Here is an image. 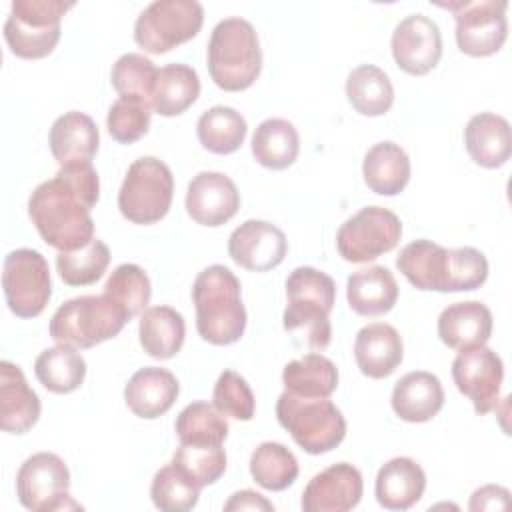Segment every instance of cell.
I'll list each match as a JSON object with an SVG mask.
<instances>
[{
  "label": "cell",
  "instance_id": "f546056e",
  "mask_svg": "<svg viewBox=\"0 0 512 512\" xmlns=\"http://www.w3.org/2000/svg\"><path fill=\"white\" fill-rule=\"evenodd\" d=\"M138 336L144 352L158 360L174 358L186 336V324L172 306H152L140 314Z\"/></svg>",
  "mask_w": 512,
  "mask_h": 512
},
{
  "label": "cell",
  "instance_id": "b9f144b4",
  "mask_svg": "<svg viewBox=\"0 0 512 512\" xmlns=\"http://www.w3.org/2000/svg\"><path fill=\"white\" fill-rule=\"evenodd\" d=\"M112 86L122 98H140L152 104V90L158 78L154 62L142 54H122L112 66Z\"/></svg>",
  "mask_w": 512,
  "mask_h": 512
},
{
  "label": "cell",
  "instance_id": "5bb4252c",
  "mask_svg": "<svg viewBox=\"0 0 512 512\" xmlns=\"http://www.w3.org/2000/svg\"><path fill=\"white\" fill-rule=\"evenodd\" d=\"M444 8L454 12L456 44L468 56H490L498 52L508 36L506 0L448 2Z\"/></svg>",
  "mask_w": 512,
  "mask_h": 512
},
{
  "label": "cell",
  "instance_id": "cb8c5ba5",
  "mask_svg": "<svg viewBox=\"0 0 512 512\" xmlns=\"http://www.w3.org/2000/svg\"><path fill=\"white\" fill-rule=\"evenodd\" d=\"M392 410L406 422H428L444 406V388L432 372L414 370L404 374L392 390Z\"/></svg>",
  "mask_w": 512,
  "mask_h": 512
},
{
  "label": "cell",
  "instance_id": "7c38bea8",
  "mask_svg": "<svg viewBox=\"0 0 512 512\" xmlns=\"http://www.w3.org/2000/svg\"><path fill=\"white\" fill-rule=\"evenodd\" d=\"M2 288L10 312L18 318H34L42 314L52 296L46 258L32 248L12 250L4 258Z\"/></svg>",
  "mask_w": 512,
  "mask_h": 512
},
{
  "label": "cell",
  "instance_id": "8d00e7d4",
  "mask_svg": "<svg viewBox=\"0 0 512 512\" xmlns=\"http://www.w3.org/2000/svg\"><path fill=\"white\" fill-rule=\"evenodd\" d=\"M296 456L280 442H262L250 456V474L264 490L280 492L298 478Z\"/></svg>",
  "mask_w": 512,
  "mask_h": 512
},
{
  "label": "cell",
  "instance_id": "d6986e66",
  "mask_svg": "<svg viewBox=\"0 0 512 512\" xmlns=\"http://www.w3.org/2000/svg\"><path fill=\"white\" fill-rule=\"evenodd\" d=\"M240 208V192L222 172H198L186 190V212L202 226H222Z\"/></svg>",
  "mask_w": 512,
  "mask_h": 512
},
{
  "label": "cell",
  "instance_id": "52a82bcc",
  "mask_svg": "<svg viewBox=\"0 0 512 512\" xmlns=\"http://www.w3.org/2000/svg\"><path fill=\"white\" fill-rule=\"evenodd\" d=\"M126 322L128 318L124 312L104 294L78 296L56 308L48 330L50 338L58 344L92 348L104 340L114 338Z\"/></svg>",
  "mask_w": 512,
  "mask_h": 512
},
{
  "label": "cell",
  "instance_id": "9c48e42d",
  "mask_svg": "<svg viewBox=\"0 0 512 512\" xmlns=\"http://www.w3.org/2000/svg\"><path fill=\"white\" fill-rule=\"evenodd\" d=\"M174 198V176L160 158L142 156L128 166L118 192L122 216L134 224L162 220Z\"/></svg>",
  "mask_w": 512,
  "mask_h": 512
},
{
  "label": "cell",
  "instance_id": "f6af8a7d",
  "mask_svg": "<svg viewBox=\"0 0 512 512\" xmlns=\"http://www.w3.org/2000/svg\"><path fill=\"white\" fill-rule=\"evenodd\" d=\"M212 400H214V406L224 416L244 420V422L252 420L254 410H256V400H254L252 388L234 370H224L218 376V380L214 384Z\"/></svg>",
  "mask_w": 512,
  "mask_h": 512
},
{
  "label": "cell",
  "instance_id": "836d02e7",
  "mask_svg": "<svg viewBox=\"0 0 512 512\" xmlns=\"http://www.w3.org/2000/svg\"><path fill=\"white\" fill-rule=\"evenodd\" d=\"M34 372L46 390L54 394H68L82 386L86 376V362L74 346L56 344L38 354Z\"/></svg>",
  "mask_w": 512,
  "mask_h": 512
},
{
  "label": "cell",
  "instance_id": "74e56055",
  "mask_svg": "<svg viewBox=\"0 0 512 512\" xmlns=\"http://www.w3.org/2000/svg\"><path fill=\"white\" fill-rule=\"evenodd\" d=\"M174 430L180 444L216 446L226 440L230 428L224 414L214 404L192 402L178 414Z\"/></svg>",
  "mask_w": 512,
  "mask_h": 512
},
{
  "label": "cell",
  "instance_id": "8fae6325",
  "mask_svg": "<svg viewBox=\"0 0 512 512\" xmlns=\"http://www.w3.org/2000/svg\"><path fill=\"white\" fill-rule=\"evenodd\" d=\"M70 472L64 460L52 452H36L26 458L16 474V494L32 512L82 510L68 494Z\"/></svg>",
  "mask_w": 512,
  "mask_h": 512
},
{
  "label": "cell",
  "instance_id": "603a6c76",
  "mask_svg": "<svg viewBox=\"0 0 512 512\" xmlns=\"http://www.w3.org/2000/svg\"><path fill=\"white\" fill-rule=\"evenodd\" d=\"M492 334V312L478 300L454 302L438 316V336L454 350L482 346Z\"/></svg>",
  "mask_w": 512,
  "mask_h": 512
},
{
  "label": "cell",
  "instance_id": "d6a6232c",
  "mask_svg": "<svg viewBox=\"0 0 512 512\" xmlns=\"http://www.w3.org/2000/svg\"><path fill=\"white\" fill-rule=\"evenodd\" d=\"M200 94V78L188 64H166L158 70L152 90V108L160 116H178L186 112Z\"/></svg>",
  "mask_w": 512,
  "mask_h": 512
},
{
  "label": "cell",
  "instance_id": "484cf974",
  "mask_svg": "<svg viewBox=\"0 0 512 512\" xmlns=\"http://www.w3.org/2000/svg\"><path fill=\"white\" fill-rule=\"evenodd\" d=\"M98 144L100 132L96 122L78 110L58 116L48 134L50 152L60 166L78 160L92 162L94 154L98 152Z\"/></svg>",
  "mask_w": 512,
  "mask_h": 512
},
{
  "label": "cell",
  "instance_id": "d4e9b609",
  "mask_svg": "<svg viewBox=\"0 0 512 512\" xmlns=\"http://www.w3.org/2000/svg\"><path fill=\"white\" fill-rule=\"evenodd\" d=\"M464 144L478 166L500 168L512 154L510 124L494 112L474 114L464 128Z\"/></svg>",
  "mask_w": 512,
  "mask_h": 512
},
{
  "label": "cell",
  "instance_id": "ab89813d",
  "mask_svg": "<svg viewBox=\"0 0 512 512\" xmlns=\"http://www.w3.org/2000/svg\"><path fill=\"white\" fill-rule=\"evenodd\" d=\"M110 264V248L92 238L86 246L78 250L58 252L56 256V270L64 284L68 286H88L102 278Z\"/></svg>",
  "mask_w": 512,
  "mask_h": 512
},
{
  "label": "cell",
  "instance_id": "4dcf8cb0",
  "mask_svg": "<svg viewBox=\"0 0 512 512\" xmlns=\"http://www.w3.org/2000/svg\"><path fill=\"white\" fill-rule=\"evenodd\" d=\"M298 152V130L284 118H266L252 134V156L264 168L284 170L294 164Z\"/></svg>",
  "mask_w": 512,
  "mask_h": 512
},
{
  "label": "cell",
  "instance_id": "ffe728a7",
  "mask_svg": "<svg viewBox=\"0 0 512 512\" xmlns=\"http://www.w3.org/2000/svg\"><path fill=\"white\" fill-rule=\"evenodd\" d=\"M178 392L180 384L170 370L146 366L130 376L124 388V400L138 418L154 420L172 408Z\"/></svg>",
  "mask_w": 512,
  "mask_h": 512
},
{
  "label": "cell",
  "instance_id": "4fadbf2b",
  "mask_svg": "<svg viewBox=\"0 0 512 512\" xmlns=\"http://www.w3.org/2000/svg\"><path fill=\"white\" fill-rule=\"evenodd\" d=\"M402 236L400 218L382 206H366L336 232V248L346 262L362 264L390 252Z\"/></svg>",
  "mask_w": 512,
  "mask_h": 512
},
{
  "label": "cell",
  "instance_id": "44dd1931",
  "mask_svg": "<svg viewBox=\"0 0 512 512\" xmlns=\"http://www.w3.org/2000/svg\"><path fill=\"white\" fill-rule=\"evenodd\" d=\"M40 418V398L28 386L20 366L0 362V426L10 434L28 432Z\"/></svg>",
  "mask_w": 512,
  "mask_h": 512
},
{
  "label": "cell",
  "instance_id": "277c9868",
  "mask_svg": "<svg viewBox=\"0 0 512 512\" xmlns=\"http://www.w3.org/2000/svg\"><path fill=\"white\" fill-rule=\"evenodd\" d=\"M288 304L284 310V330L304 336L312 350H324L332 340L330 312L336 302L334 280L312 266H298L286 280Z\"/></svg>",
  "mask_w": 512,
  "mask_h": 512
},
{
  "label": "cell",
  "instance_id": "30bf717a",
  "mask_svg": "<svg viewBox=\"0 0 512 512\" xmlns=\"http://www.w3.org/2000/svg\"><path fill=\"white\" fill-rule=\"evenodd\" d=\"M204 22L196 0H154L136 18L134 40L150 54H164L192 40Z\"/></svg>",
  "mask_w": 512,
  "mask_h": 512
},
{
  "label": "cell",
  "instance_id": "bcb514c9",
  "mask_svg": "<svg viewBox=\"0 0 512 512\" xmlns=\"http://www.w3.org/2000/svg\"><path fill=\"white\" fill-rule=\"evenodd\" d=\"M510 506V492L502 486H494V484H486L482 488H478L472 498L468 508L472 512L476 510H504Z\"/></svg>",
  "mask_w": 512,
  "mask_h": 512
},
{
  "label": "cell",
  "instance_id": "f1b7e54d",
  "mask_svg": "<svg viewBox=\"0 0 512 512\" xmlns=\"http://www.w3.org/2000/svg\"><path fill=\"white\" fill-rule=\"evenodd\" d=\"M362 176L372 192L396 196L410 180V158L400 144L378 142L364 156Z\"/></svg>",
  "mask_w": 512,
  "mask_h": 512
},
{
  "label": "cell",
  "instance_id": "4316f807",
  "mask_svg": "<svg viewBox=\"0 0 512 512\" xmlns=\"http://www.w3.org/2000/svg\"><path fill=\"white\" fill-rule=\"evenodd\" d=\"M426 474L422 466L406 456L388 460L376 476V500L386 510H408L424 494Z\"/></svg>",
  "mask_w": 512,
  "mask_h": 512
},
{
  "label": "cell",
  "instance_id": "7bdbcfd3",
  "mask_svg": "<svg viewBox=\"0 0 512 512\" xmlns=\"http://www.w3.org/2000/svg\"><path fill=\"white\" fill-rule=\"evenodd\" d=\"M200 488L188 480L178 468L170 464L162 466L152 480L150 498L158 510L186 512L198 504Z\"/></svg>",
  "mask_w": 512,
  "mask_h": 512
},
{
  "label": "cell",
  "instance_id": "ee69618b",
  "mask_svg": "<svg viewBox=\"0 0 512 512\" xmlns=\"http://www.w3.org/2000/svg\"><path fill=\"white\" fill-rule=\"evenodd\" d=\"M152 104L140 98H118L106 116V128L110 136L120 144H132L140 140L148 128L152 118Z\"/></svg>",
  "mask_w": 512,
  "mask_h": 512
},
{
  "label": "cell",
  "instance_id": "6da1fadb",
  "mask_svg": "<svg viewBox=\"0 0 512 512\" xmlns=\"http://www.w3.org/2000/svg\"><path fill=\"white\" fill-rule=\"evenodd\" d=\"M100 196V180L92 162L78 160L58 168L28 198V216L42 240L60 250H78L94 238L90 210Z\"/></svg>",
  "mask_w": 512,
  "mask_h": 512
},
{
  "label": "cell",
  "instance_id": "e0dca14e",
  "mask_svg": "<svg viewBox=\"0 0 512 512\" xmlns=\"http://www.w3.org/2000/svg\"><path fill=\"white\" fill-rule=\"evenodd\" d=\"M288 252L284 232L266 220H246L228 238L230 258L252 272H268L276 268Z\"/></svg>",
  "mask_w": 512,
  "mask_h": 512
},
{
  "label": "cell",
  "instance_id": "7402d4cb",
  "mask_svg": "<svg viewBox=\"0 0 512 512\" xmlns=\"http://www.w3.org/2000/svg\"><path fill=\"white\" fill-rule=\"evenodd\" d=\"M354 358L360 372L380 380L390 376L404 358V346L398 330L386 322H372L358 330Z\"/></svg>",
  "mask_w": 512,
  "mask_h": 512
},
{
  "label": "cell",
  "instance_id": "60d3db41",
  "mask_svg": "<svg viewBox=\"0 0 512 512\" xmlns=\"http://www.w3.org/2000/svg\"><path fill=\"white\" fill-rule=\"evenodd\" d=\"M172 466L178 468L188 480H192L202 490L204 486L214 484L224 474L226 452L222 444H180L172 456Z\"/></svg>",
  "mask_w": 512,
  "mask_h": 512
},
{
  "label": "cell",
  "instance_id": "7dc6e473",
  "mask_svg": "<svg viewBox=\"0 0 512 512\" xmlns=\"http://www.w3.org/2000/svg\"><path fill=\"white\" fill-rule=\"evenodd\" d=\"M224 510L226 512H232V510H266V512H272L274 506H272V502H268L262 494H258L254 490H240V492H234L230 496V500L224 504Z\"/></svg>",
  "mask_w": 512,
  "mask_h": 512
},
{
  "label": "cell",
  "instance_id": "ac0fdd59",
  "mask_svg": "<svg viewBox=\"0 0 512 512\" xmlns=\"http://www.w3.org/2000/svg\"><path fill=\"white\" fill-rule=\"evenodd\" d=\"M364 492L362 474L348 462H338L306 484L302 492L304 512H346L358 506Z\"/></svg>",
  "mask_w": 512,
  "mask_h": 512
},
{
  "label": "cell",
  "instance_id": "3957f363",
  "mask_svg": "<svg viewBox=\"0 0 512 512\" xmlns=\"http://www.w3.org/2000/svg\"><path fill=\"white\" fill-rule=\"evenodd\" d=\"M196 330L202 340L226 346L242 338L246 308L240 298V280L222 264L206 266L192 284Z\"/></svg>",
  "mask_w": 512,
  "mask_h": 512
},
{
  "label": "cell",
  "instance_id": "ba28073f",
  "mask_svg": "<svg viewBox=\"0 0 512 512\" xmlns=\"http://www.w3.org/2000/svg\"><path fill=\"white\" fill-rule=\"evenodd\" d=\"M74 6L62 0H14L4 24V38L14 56H48L60 40V20Z\"/></svg>",
  "mask_w": 512,
  "mask_h": 512
},
{
  "label": "cell",
  "instance_id": "1f68e13d",
  "mask_svg": "<svg viewBox=\"0 0 512 512\" xmlns=\"http://www.w3.org/2000/svg\"><path fill=\"white\" fill-rule=\"evenodd\" d=\"M282 382L292 394L306 398H330L338 388V368L330 358L310 352L284 366Z\"/></svg>",
  "mask_w": 512,
  "mask_h": 512
},
{
  "label": "cell",
  "instance_id": "d590c367",
  "mask_svg": "<svg viewBox=\"0 0 512 512\" xmlns=\"http://www.w3.org/2000/svg\"><path fill=\"white\" fill-rule=\"evenodd\" d=\"M246 132L244 116L230 106H212L202 112L196 122L200 144L214 154L236 152L244 144Z\"/></svg>",
  "mask_w": 512,
  "mask_h": 512
},
{
  "label": "cell",
  "instance_id": "7a4b0ae2",
  "mask_svg": "<svg viewBox=\"0 0 512 512\" xmlns=\"http://www.w3.org/2000/svg\"><path fill=\"white\" fill-rule=\"evenodd\" d=\"M396 266L418 290H476L488 278V260L480 250L472 246L444 248L426 238L406 244Z\"/></svg>",
  "mask_w": 512,
  "mask_h": 512
},
{
  "label": "cell",
  "instance_id": "83f0119b",
  "mask_svg": "<svg viewBox=\"0 0 512 512\" xmlns=\"http://www.w3.org/2000/svg\"><path fill=\"white\" fill-rule=\"evenodd\" d=\"M350 308L360 316H382L398 300V284L386 266H368L352 272L346 282Z\"/></svg>",
  "mask_w": 512,
  "mask_h": 512
},
{
  "label": "cell",
  "instance_id": "f35d334b",
  "mask_svg": "<svg viewBox=\"0 0 512 512\" xmlns=\"http://www.w3.org/2000/svg\"><path fill=\"white\" fill-rule=\"evenodd\" d=\"M102 294L112 300L130 322L134 316L142 314L150 302V278L138 264L124 262L112 270Z\"/></svg>",
  "mask_w": 512,
  "mask_h": 512
},
{
  "label": "cell",
  "instance_id": "2e32d148",
  "mask_svg": "<svg viewBox=\"0 0 512 512\" xmlns=\"http://www.w3.org/2000/svg\"><path fill=\"white\" fill-rule=\"evenodd\" d=\"M390 46L398 68L412 76H424L436 68L442 56V34L432 18L416 12L396 24Z\"/></svg>",
  "mask_w": 512,
  "mask_h": 512
},
{
  "label": "cell",
  "instance_id": "5b68a950",
  "mask_svg": "<svg viewBox=\"0 0 512 512\" xmlns=\"http://www.w3.org/2000/svg\"><path fill=\"white\" fill-rule=\"evenodd\" d=\"M262 70V50L254 26L238 16L220 20L208 40V72L228 92L250 88Z\"/></svg>",
  "mask_w": 512,
  "mask_h": 512
},
{
  "label": "cell",
  "instance_id": "9a60e30c",
  "mask_svg": "<svg viewBox=\"0 0 512 512\" xmlns=\"http://www.w3.org/2000/svg\"><path fill=\"white\" fill-rule=\"evenodd\" d=\"M452 378L456 388L472 400L476 414H488L498 406L504 364L486 344L460 350L452 362Z\"/></svg>",
  "mask_w": 512,
  "mask_h": 512
},
{
  "label": "cell",
  "instance_id": "e575fe53",
  "mask_svg": "<svg viewBox=\"0 0 512 512\" xmlns=\"http://www.w3.org/2000/svg\"><path fill=\"white\" fill-rule=\"evenodd\" d=\"M346 96L362 116H382L394 104V86L382 68L362 64L348 74Z\"/></svg>",
  "mask_w": 512,
  "mask_h": 512
},
{
  "label": "cell",
  "instance_id": "8992f818",
  "mask_svg": "<svg viewBox=\"0 0 512 512\" xmlns=\"http://www.w3.org/2000/svg\"><path fill=\"white\" fill-rule=\"evenodd\" d=\"M276 418L308 454L330 452L346 436V420L328 398H306L284 390L276 402Z\"/></svg>",
  "mask_w": 512,
  "mask_h": 512
}]
</instances>
